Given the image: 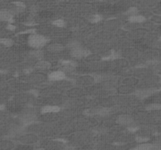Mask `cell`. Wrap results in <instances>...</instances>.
<instances>
[{"label": "cell", "mask_w": 161, "mask_h": 150, "mask_svg": "<svg viewBox=\"0 0 161 150\" xmlns=\"http://www.w3.org/2000/svg\"><path fill=\"white\" fill-rule=\"evenodd\" d=\"M47 42V39L39 35H32L28 38V44L33 48H40Z\"/></svg>", "instance_id": "1"}, {"label": "cell", "mask_w": 161, "mask_h": 150, "mask_svg": "<svg viewBox=\"0 0 161 150\" xmlns=\"http://www.w3.org/2000/svg\"><path fill=\"white\" fill-rule=\"evenodd\" d=\"M72 56H74L76 58H83L85 56H87L90 54L89 50H86L84 48L82 47H77L75 48L73 50H72V52H71Z\"/></svg>", "instance_id": "2"}, {"label": "cell", "mask_w": 161, "mask_h": 150, "mask_svg": "<svg viewBox=\"0 0 161 150\" xmlns=\"http://www.w3.org/2000/svg\"><path fill=\"white\" fill-rule=\"evenodd\" d=\"M38 141L37 136L33 134H27L21 137V142L24 145H31L34 144Z\"/></svg>", "instance_id": "3"}, {"label": "cell", "mask_w": 161, "mask_h": 150, "mask_svg": "<svg viewBox=\"0 0 161 150\" xmlns=\"http://www.w3.org/2000/svg\"><path fill=\"white\" fill-rule=\"evenodd\" d=\"M48 78H49V80L53 81H59L64 80L65 78V74L63 71L58 70V71H54L49 74Z\"/></svg>", "instance_id": "4"}, {"label": "cell", "mask_w": 161, "mask_h": 150, "mask_svg": "<svg viewBox=\"0 0 161 150\" xmlns=\"http://www.w3.org/2000/svg\"><path fill=\"white\" fill-rule=\"evenodd\" d=\"M133 122V118L127 114L120 115L117 117V123L121 125H130Z\"/></svg>", "instance_id": "5"}, {"label": "cell", "mask_w": 161, "mask_h": 150, "mask_svg": "<svg viewBox=\"0 0 161 150\" xmlns=\"http://www.w3.org/2000/svg\"><path fill=\"white\" fill-rule=\"evenodd\" d=\"M35 115L33 113H25L21 117V120L25 124H29L35 121Z\"/></svg>", "instance_id": "6"}, {"label": "cell", "mask_w": 161, "mask_h": 150, "mask_svg": "<svg viewBox=\"0 0 161 150\" xmlns=\"http://www.w3.org/2000/svg\"><path fill=\"white\" fill-rule=\"evenodd\" d=\"M154 92V91L153 89H142V90H139L136 92V95L139 98H146V97L149 96L151 94H153Z\"/></svg>", "instance_id": "7"}, {"label": "cell", "mask_w": 161, "mask_h": 150, "mask_svg": "<svg viewBox=\"0 0 161 150\" xmlns=\"http://www.w3.org/2000/svg\"><path fill=\"white\" fill-rule=\"evenodd\" d=\"M60 110V108L56 106H46L43 107L42 113H57Z\"/></svg>", "instance_id": "8"}, {"label": "cell", "mask_w": 161, "mask_h": 150, "mask_svg": "<svg viewBox=\"0 0 161 150\" xmlns=\"http://www.w3.org/2000/svg\"><path fill=\"white\" fill-rule=\"evenodd\" d=\"M12 14L7 10L0 11V21H7L11 20Z\"/></svg>", "instance_id": "9"}, {"label": "cell", "mask_w": 161, "mask_h": 150, "mask_svg": "<svg viewBox=\"0 0 161 150\" xmlns=\"http://www.w3.org/2000/svg\"><path fill=\"white\" fill-rule=\"evenodd\" d=\"M46 76L44 74H34L31 77V81L34 83H39V82H43L46 80Z\"/></svg>", "instance_id": "10"}, {"label": "cell", "mask_w": 161, "mask_h": 150, "mask_svg": "<svg viewBox=\"0 0 161 150\" xmlns=\"http://www.w3.org/2000/svg\"><path fill=\"white\" fill-rule=\"evenodd\" d=\"M47 50L52 52H60L63 50V46L61 45L60 44H50L48 45Z\"/></svg>", "instance_id": "11"}, {"label": "cell", "mask_w": 161, "mask_h": 150, "mask_svg": "<svg viewBox=\"0 0 161 150\" xmlns=\"http://www.w3.org/2000/svg\"><path fill=\"white\" fill-rule=\"evenodd\" d=\"M14 147V145L12 142H10V141H5V142H2L0 145V149L2 150H10L11 149H13Z\"/></svg>", "instance_id": "12"}, {"label": "cell", "mask_w": 161, "mask_h": 150, "mask_svg": "<svg viewBox=\"0 0 161 150\" xmlns=\"http://www.w3.org/2000/svg\"><path fill=\"white\" fill-rule=\"evenodd\" d=\"M153 145L149 144V143H142V144H139L132 149L131 150H151Z\"/></svg>", "instance_id": "13"}, {"label": "cell", "mask_w": 161, "mask_h": 150, "mask_svg": "<svg viewBox=\"0 0 161 150\" xmlns=\"http://www.w3.org/2000/svg\"><path fill=\"white\" fill-rule=\"evenodd\" d=\"M50 67V63H48L46 61H40L39 63L36 64L35 65V67L39 68V69H41V70H46V69H48V68Z\"/></svg>", "instance_id": "14"}, {"label": "cell", "mask_w": 161, "mask_h": 150, "mask_svg": "<svg viewBox=\"0 0 161 150\" xmlns=\"http://www.w3.org/2000/svg\"><path fill=\"white\" fill-rule=\"evenodd\" d=\"M130 21L132 23H142L145 21V17L141 15H135V16H132L130 17Z\"/></svg>", "instance_id": "15"}, {"label": "cell", "mask_w": 161, "mask_h": 150, "mask_svg": "<svg viewBox=\"0 0 161 150\" xmlns=\"http://www.w3.org/2000/svg\"><path fill=\"white\" fill-rule=\"evenodd\" d=\"M0 43L2 45H6V46H10L13 44V41L10 38H1L0 39Z\"/></svg>", "instance_id": "16"}, {"label": "cell", "mask_w": 161, "mask_h": 150, "mask_svg": "<svg viewBox=\"0 0 161 150\" xmlns=\"http://www.w3.org/2000/svg\"><path fill=\"white\" fill-rule=\"evenodd\" d=\"M137 13H138V10L135 7H131L127 10V14L130 15V17H132V16H135L137 15Z\"/></svg>", "instance_id": "17"}, {"label": "cell", "mask_w": 161, "mask_h": 150, "mask_svg": "<svg viewBox=\"0 0 161 150\" xmlns=\"http://www.w3.org/2000/svg\"><path fill=\"white\" fill-rule=\"evenodd\" d=\"M161 105L159 104H151L147 106V109L149 110H155V109H160Z\"/></svg>", "instance_id": "18"}, {"label": "cell", "mask_w": 161, "mask_h": 150, "mask_svg": "<svg viewBox=\"0 0 161 150\" xmlns=\"http://www.w3.org/2000/svg\"><path fill=\"white\" fill-rule=\"evenodd\" d=\"M148 138H145V137H142V136H138L136 138V141L139 144H142V143H146V142L148 141Z\"/></svg>", "instance_id": "19"}, {"label": "cell", "mask_w": 161, "mask_h": 150, "mask_svg": "<svg viewBox=\"0 0 161 150\" xmlns=\"http://www.w3.org/2000/svg\"><path fill=\"white\" fill-rule=\"evenodd\" d=\"M31 55L36 59H40L43 56V52L41 51H39V50H35V51L31 52Z\"/></svg>", "instance_id": "20"}, {"label": "cell", "mask_w": 161, "mask_h": 150, "mask_svg": "<svg viewBox=\"0 0 161 150\" xmlns=\"http://www.w3.org/2000/svg\"><path fill=\"white\" fill-rule=\"evenodd\" d=\"M53 24L57 27H63L64 25V21L61 19H58V20H56L55 21H54Z\"/></svg>", "instance_id": "21"}, {"label": "cell", "mask_w": 161, "mask_h": 150, "mask_svg": "<svg viewBox=\"0 0 161 150\" xmlns=\"http://www.w3.org/2000/svg\"><path fill=\"white\" fill-rule=\"evenodd\" d=\"M101 20V17L100 16V15H94L93 17H91V21L93 23H97V22H99Z\"/></svg>", "instance_id": "22"}, {"label": "cell", "mask_w": 161, "mask_h": 150, "mask_svg": "<svg viewBox=\"0 0 161 150\" xmlns=\"http://www.w3.org/2000/svg\"><path fill=\"white\" fill-rule=\"evenodd\" d=\"M151 150H161L160 145H153Z\"/></svg>", "instance_id": "23"}, {"label": "cell", "mask_w": 161, "mask_h": 150, "mask_svg": "<svg viewBox=\"0 0 161 150\" xmlns=\"http://www.w3.org/2000/svg\"><path fill=\"white\" fill-rule=\"evenodd\" d=\"M8 28L10 29V30H13V29H15V27H14V26H13V25L10 24L8 26Z\"/></svg>", "instance_id": "24"}, {"label": "cell", "mask_w": 161, "mask_h": 150, "mask_svg": "<svg viewBox=\"0 0 161 150\" xmlns=\"http://www.w3.org/2000/svg\"><path fill=\"white\" fill-rule=\"evenodd\" d=\"M160 39H161V38H160Z\"/></svg>", "instance_id": "25"}]
</instances>
